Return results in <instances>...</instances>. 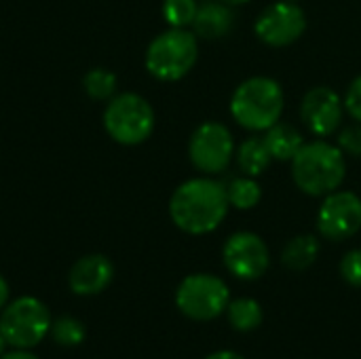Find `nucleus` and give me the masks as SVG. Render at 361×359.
I'll use <instances>...</instances> for the list:
<instances>
[{"instance_id": "f257e3e1", "label": "nucleus", "mask_w": 361, "mask_h": 359, "mask_svg": "<svg viewBox=\"0 0 361 359\" xmlns=\"http://www.w3.org/2000/svg\"><path fill=\"white\" fill-rule=\"evenodd\" d=\"M226 186L214 178H192L180 184L169 199L171 222L188 235L216 231L228 214Z\"/></svg>"}, {"instance_id": "f03ea898", "label": "nucleus", "mask_w": 361, "mask_h": 359, "mask_svg": "<svg viewBox=\"0 0 361 359\" xmlns=\"http://www.w3.org/2000/svg\"><path fill=\"white\" fill-rule=\"evenodd\" d=\"M347 176L345 152L324 140L305 142L292 159V178L296 186L311 197H326L341 188Z\"/></svg>"}, {"instance_id": "7ed1b4c3", "label": "nucleus", "mask_w": 361, "mask_h": 359, "mask_svg": "<svg viewBox=\"0 0 361 359\" xmlns=\"http://www.w3.org/2000/svg\"><path fill=\"white\" fill-rule=\"evenodd\" d=\"M286 95L277 80L269 76H252L243 80L231 97L233 118L250 131H267L279 123Z\"/></svg>"}, {"instance_id": "20e7f679", "label": "nucleus", "mask_w": 361, "mask_h": 359, "mask_svg": "<svg viewBox=\"0 0 361 359\" xmlns=\"http://www.w3.org/2000/svg\"><path fill=\"white\" fill-rule=\"evenodd\" d=\"M199 57L197 34L186 28H169L159 34L146 49V70L165 83L184 78Z\"/></svg>"}, {"instance_id": "39448f33", "label": "nucleus", "mask_w": 361, "mask_h": 359, "mask_svg": "<svg viewBox=\"0 0 361 359\" xmlns=\"http://www.w3.org/2000/svg\"><path fill=\"white\" fill-rule=\"evenodd\" d=\"M51 311L36 296L8 300L0 311V332L11 349H32L40 345L51 330Z\"/></svg>"}, {"instance_id": "423d86ee", "label": "nucleus", "mask_w": 361, "mask_h": 359, "mask_svg": "<svg viewBox=\"0 0 361 359\" xmlns=\"http://www.w3.org/2000/svg\"><path fill=\"white\" fill-rule=\"evenodd\" d=\"M231 290L218 275L195 273L180 281L176 290L178 311L192 322H214L226 313Z\"/></svg>"}, {"instance_id": "0eeeda50", "label": "nucleus", "mask_w": 361, "mask_h": 359, "mask_svg": "<svg viewBox=\"0 0 361 359\" xmlns=\"http://www.w3.org/2000/svg\"><path fill=\"white\" fill-rule=\"evenodd\" d=\"M108 135L123 146H137L154 131V110L137 93H121L110 99L104 112Z\"/></svg>"}, {"instance_id": "6e6552de", "label": "nucleus", "mask_w": 361, "mask_h": 359, "mask_svg": "<svg viewBox=\"0 0 361 359\" xmlns=\"http://www.w3.org/2000/svg\"><path fill=\"white\" fill-rule=\"evenodd\" d=\"M188 157L192 165L207 176L224 171L235 157L233 133L226 129V125L216 121L199 125L190 135Z\"/></svg>"}, {"instance_id": "1a4fd4ad", "label": "nucleus", "mask_w": 361, "mask_h": 359, "mask_svg": "<svg viewBox=\"0 0 361 359\" xmlns=\"http://www.w3.org/2000/svg\"><path fill=\"white\" fill-rule=\"evenodd\" d=\"M222 262L233 277L241 281H256L269 271L271 252L260 235L239 231L226 239L222 248Z\"/></svg>"}, {"instance_id": "9d476101", "label": "nucleus", "mask_w": 361, "mask_h": 359, "mask_svg": "<svg viewBox=\"0 0 361 359\" xmlns=\"http://www.w3.org/2000/svg\"><path fill=\"white\" fill-rule=\"evenodd\" d=\"M254 30L256 36L269 47H288L305 34L307 15L296 2L281 0L267 6L258 15Z\"/></svg>"}, {"instance_id": "9b49d317", "label": "nucleus", "mask_w": 361, "mask_h": 359, "mask_svg": "<svg viewBox=\"0 0 361 359\" xmlns=\"http://www.w3.org/2000/svg\"><path fill=\"white\" fill-rule=\"evenodd\" d=\"M317 229L330 241H345L361 229V199L349 190L326 195L317 212Z\"/></svg>"}, {"instance_id": "f8f14e48", "label": "nucleus", "mask_w": 361, "mask_h": 359, "mask_svg": "<svg viewBox=\"0 0 361 359\" xmlns=\"http://www.w3.org/2000/svg\"><path fill=\"white\" fill-rule=\"evenodd\" d=\"M300 118L319 138L332 135L343 121V99L330 87L311 89L300 104Z\"/></svg>"}, {"instance_id": "ddd939ff", "label": "nucleus", "mask_w": 361, "mask_h": 359, "mask_svg": "<svg viewBox=\"0 0 361 359\" xmlns=\"http://www.w3.org/2000/svg\"><path fill=\"white\" fill-rule=\"evenodd\" d=\"M114 279V264L104 254H89L78 258L70 273L68 286L76 296H97Z\"/></svg>"}, {"instance_id": "4468645a", "label": "nucleus", "mask_w": 361, "mask_h": 359, "mask_svg": "<svg viewBox=\"0 0 361 359\" xmlns=\"http://www.w3.org/2000/svg\"><path fill=\"white\" fill-rule=\"evenodd\" d=\"M235 28V13L233 6L216 0V2H203L197 8L192 30L199 38L205 40H218L233 32Z\"/></svg>"}, {"instance_id": "2eb2a0df", "label": "nucleus", "mask_w": 361, "mask_h": 359, "mask_svg": "<svg viewBox=\"0 0 361 359\" xmlns=\"http://www.w3.org/2000/svg\"><path fill=\"white\" fill-rule=\"evenodd\" d=\"M264 144L273 159L292 161L298 154V150L305 146V138L296 127H292L288 123H275L273 127L267 129Z\"/></svg>"}, {"instance_id": "dca6fc26", "label": "nucleus", "mask_w": 361, "mask_h": 359, "mask_svg": "<svg viewBox=\"0 0 361 359\" xmlns=\"http://www.w3.org/2000/svg\"><path fill=\"white\" fill-rule=\"evenodd\" d=\"M319 258V241L313 235H298L290 239L281 252V262L290 271H307Z\"/></svg>"}, {"instance_id": "f3484780", "label": "nucleus", "mask_w": 361, "mask_h": 359, "mask_svg": "<svg viewBox=\"0 0 361 359\" xmlns=\"http://www.w3.org/2000/svg\"><path fill=\"white\" fill-rule=\"evenodd\" d=\"M235 157H237V165H239L241 174L250 176V178L264 174L273 161V157L264 144V138H260V135H252L245 142H241V146L235 150Z\"/></svg>"}, {"instance_id": "a211bd4d", "label": "nucleus", "mask_w": 361, "mask_h": 359, "mask_svg": "<svg viewBox=\"0 0 361 359\" xmlns=\"http://www.w3.org/2000/svg\"><path fill=\"white\" fill-rule=\"evenodd\" d=\"M226 317H228V324H231L233 330H237L241 334H247V332H254L262 324L264 311H262L258 300L241 296V298H235V300L228 303Z\"/></svg>"}, {"instance_id": "6ab92c4d", "label": "nucleus", "mask_w": 361, "mask_h": 359, "mask_svg": "<svg viewBox=\"0 0 361 359\" xmlns=\"http://www.w3.org/2000/svg\"><path fill=\"white\" fill-rule=\"evenodd\" d=\"M226 186V197H228V203L231 207H237V209H252L260 203L262 199V190H260V184L250 178V176H239V178H233Z\"/></svg>"}, {"instance_id": "aec40b11", "label": "nucleus", "mask_w": 361, "mask_h": 359, "mask_svg": "<svg viewBox=\"0 0 361 359\" xmlns=\"http://www.w3.org/2000/svg\"><path fill=\"white\" fill-rule=\"evenodd\" d=\"M49 336L53 339L55 345H59L63 349H74L85 341L87 328L80 320H76L72 315H61V317L51 322Z\"/></svg>"}, {"instance_id": "412c9836", "label": "nucleus", "mask_w": 361, "mask_h": 359, "mask_svg": "<svg viewBox=\"0 0 361 359\" xmlns=\"http://www.w3.org/2000/svg\"><path fill=\"white\" fill-rule=\"evenodd\" d=\"M82 87L89 97L93 99H108L116 91V74L106 68H93L85 74Z\"/></svg>"}, {"instance_id": "4be33fe9", "label": "nucleus", "mask_w": 361, "mask_h": 359, "mask_svg": "<svg viewBox=\"0 0 361 359\" xmlns=\"http://www.w3.org/2000/svg\"><path fill=\"white\" fill-rule=\"evenodd\" d=\"M197 0H163V17L169 28H188L197 15Z\"/></svg>"}, {"instance_id": "5701e85b", "label": "nucleus", "mask_w": 361, "mask_h": 359, "mask_svg": "<svg viewBox=\"0 0 361 359\" xmlns=\"http://www.w3.org/2000/svg\"><path fill=\"white\" fill-rule=\"evenodd\" d=\"M341 277L353 286V288H361V248L351 250L343 256L341 260Z\"/></svg>"}, {"instance_id": "b1692460", "label": "nucleus", "mask_w": 361, "mask_h": 359, "mask_svg": "<svg viewBox=\"0 0 361 359\" xmlns=\"http://www.w3.org/2000/svg\"><path fill=\"white\" fill-rule=\"evenodd\" d=\"M345 154L361 157V123L349 125L338 133V144H336Z\"/></svg>"}, {"instance_id": "393cba45", "label": "nucleus", "mask_w": 361, "mask_h": 359, "mask_svg": "<svg viewBox=\"0 0 361 359\" xmlns=\"http://www.w3.org/2000/svg\"><path fill=\"white\" fill-rule=\"evenodd\" d=\"M345 108H347V112H349L357 123H361V74L349 85V89H347Z\"/></svg>"}, {"instance_id": "a878e982", "label": "nucleus", "mask_w": 361, "mask_h": 359, "mask_svg": "<svg viewBox=\"0 0 361 359\" xmlns=\"http://www.w3.org/2000/svg\"><path fill=\"white\" fill-rule=\"evenodd\" d=\"M0 359H38L30 349H13V351H4Z\"/></svg>"}, {"instance_id": "bb28decb", "label": "nucleus", "mask_w": 361, "mask_h": 359, "mask_svg": "<svg viewBox=\"0 0 361 359\" xmlns=\"http://www.w3.org/2000/svg\"><path fill=\"white\" fill-rule=\"evenodd\" d=\"M205 359H245L243 355H239V353H235V351H226V349H222V351H214V353H209Z\"/></svg>"}, {"instance_id": "cd10ccee", "label": "nucleus", "mask_w": 361, "mask_h": 359, "mask_svg": "<svg viewBox=\"0 0 361 359\" xmlns=\"http://www.w3.org/2000/svg\"><path fill=\"white\" fill-rule=\"evenodd\" d=\"M6 303H8V284H6V279L0 275V311L6 307Z\"/></svg>"}, {"instance_id": "c85d7f7f", "label": "nucleus", "mask_w": 361, "mask_h": 359, "mask_svg": "<svg viewBox=\"0 0 361 359\" xmlns=\"http://www.w3.org/2000/svg\"><path fill=\"white\" fill-rule=\"evenodd\" d=\"M220 2H224V4H228V6H239V4H245V2H250V0H220Z\"/></svg>"}, {"instance_id": "c756f323", "label": "nucleus", "mask_w": 361, "mask_h": 359, "mask_svg": "<svg viewBox=\"0 0 361 359\" xmlns=\"http://www.w3.org/2000/svg\"><path fill=\"white\" fill-rule=\"evenodd\" d=\"M4 349H6V341H4V336H2V332H0V355L4 353Z\"/></svg>"}, {"instance_id": "7c9ffc66", "label": "nucleus", "mask_w": 361, "mask_h": 359, "mask_svg": "<svg viewBox=\"0 0 361 359\" xmlns=\"http://www.w3.org/2000/svg\"><path fill=\"white\" fill-rule=\"evenodd\" d=\"M290 2H296V0H290Z\"/></svg>"}]
</instances>
